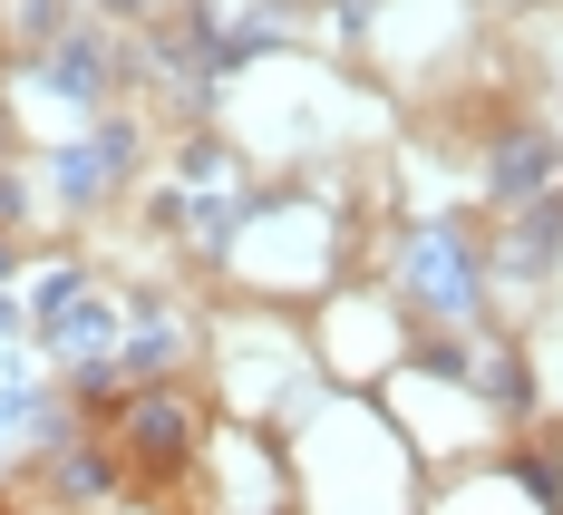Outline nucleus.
<instances>
[{"label":"nucleus","instance_id":"f03ea898","mask_svg":"<svg viewBox=\"0 0 563 515\" xmlns=\"http://www.w3.org/2000/svg\"><path fill=\"white\" fill-rule=\"evenodd\" d=\"M126 166H136V127H126V117H108L98 136H78V146L58 156V195H68V205H98Z\"/></svg>","mask_w":563,"mask_h":515},{"label":"nucleus","instance_id":"9b49d317","mask_svg":"<svg viewBox=\"0 0 563 515\" xmlns=\"http://www.w3.org/2000/svg\"><path fill=\"white\" fill-rule=\"evenodd\" d=\"M418 370H438V380H476V360H466L456 341H428V350H418Z\"/></svg>","mask_w":563,"mask_h":515},{"label":"nucleus","instance_id":"f8f14e48","mask_svg":"<svg viewBox=\"0 0 563 515\" xmlns=\"http://www.w3.org/2000/svg\"><path fill=\"white\" fill-rule=\"evenodd\" d=\"M175 360V331H136V341H126V370H166Z\"/></svg>","mask_w":563,"mask_h":515},{"label":"nucleus","instance_id":"ddd939ff","mask_svg":"<svg viewBox=\"0 0 563 515\" xmlns=\"http://www.w3.org/2000/svg\"><path fill=\"white\" fill-rule=\"evenodd\" d=\"M515 486H525L534 506H554V496H563V486H554V467H544V458H515Z\"/></svg>","mask_w":563,"mask_h":515},{"label":"nucleus","instance_id":"2eb2a0df","mask_svg":"<svg viewBox=\"0 0 563 515\" xmlns=\"http://www.w3.org/2000/svg\"><path fill=\"white\" fill-rule=\"evenodd\" d=\"M98 10H146V0H98Z\"/></svg>","mask_w":563,"mask_h":515},{"label":"nucleus","instance_id":"0eeeda50","mask_svg":"<svg viewBox=\"0 0 563 515\" xmlns=\"http://www.w3.org/2000/svg\"><path fill=\"white\" fill-rule=\"evenodd\" d=\"M563 263V195H525V233H515V273H554Z\"/></svg>","mask_w":563,"mask_h":515},{"label":"nucleus","instance_id":"4468645a","mask_svg":"<svg viewBox=\"0 0 563 515\" xmlns=\"http://www.w3.org/2000/svg\"><path fill=\"white\" fill-rule=\"evenodd\" d=\"M20 215H30V195H20V185H0V224H20Z\"/></svg>","mask_w":563,"mask_h":515},{"label":"nucleus","instance_id":"f257e3e1","mask_svg":"<svg viewBox=\"0 0 563 515\" xmlns=\"http://www.w3.org/2000/svg\"><path fill=\"white\" fill-rule=\"evenodd\" d=\"M108 331H117V321H108V302L88 292L78 263L40 283V341H58V350H78V360H88V350H108Z\"/></svg>","mask_w":563,"mask_h":515},{"label":"nucleus","instance_id":"6e6552de","mask_svg":"<svg viewBox=\"0 0 563 515\" xmlns=\"http://www.w3.org/2000/svg\"><path fill=\"white\" fill-rule=\"evenodd\" d=\"M108 486H117V476H108V458H68V467H58V496H68V506H98Z\"/></svg>","mask_w":563,"mask_h":515},{"label":"nucleus","instance_id":"423d86ee","mask_svg":"<svg viewBox=\"0 0 563 515\" xmlns=\"http://www.w3.org/2000/svg\"><path fill=\"white\" fill-rule=\"evenodd\" d=\"M126 428H136L146 467H175V458H185V438H195V418H185V399H175V390H146V399L126 408Z\"/></svg>","mask_w":563,"mask_h":515},{"label":"nucleus","instance_id":"7ed1b4c3","mask_svg":"<svg viewBox=\"0 0 563 515\" xmlns=\"http://www.w3.org/2000/svg\"><path fill=\"white\" fill-rule=\"evenodd\" d=\"M554 166H563V146L544 127H506V136L486 146V195H496V205H525V195H544Z\"/></svg>","mask_w":563,"mask_h":515},{"label":"nucleus","instance_id":"39448f33","mask_svg":"<svg viewBox=\"0 0 563 515\" xmlns=\"http://www.w3.org/2000/svg\"><path fill=\"white\" fill-rule=\"evenodd\" d=\"M408 273H418V292H428V302H448V311H466V302H476V263H466V243H456V233H428V243L408 253Z\"/></svg>","mask_w":563,"mask_h":515},{"label":"nucleus","instance_id":"9d476101","mask_svg":"<svg viewBox=\"0 0 563 515\" xmlns=\"http://www.w3.org/2000/svg\"><path fill=\"white\" fill-rule=\"evenodd\" d=\"M20 40L49 50V40H58V0H20Z\"/></svg>","mask_w":563,"mask_h":515},{"label":"nucleus","instance_id":"dca6fc26","mask_svg":"<svg viewBox=\"0 0 563 515\" xmlns=\"http://www.w3.org/2000/svg\"><path fill=\"white\" fill-rule=\"evenodd\" d=\"M0 283H10V243H0Z\"/></svg>","mask_w":563,"mask_h":515},{"label":"nucleus","instance_id":"20e7f679","mask_svg":"<svg viewBox=\"0 0 563 515\" xmlns=\"http://www.w3.org/2000/svg\"><path fill=\"white\" fill-rule=\"evenodd\" d=\"M49 78H58V98L98 108V98H108V78H117V58H108L98 30H58V40H49Z\"/></svg>","mask_w":563,"mask_h":515},{"label":"nucleus","instance_id":"1a4fd4ad","mask_svg":"<svg viewBox=\"0 0 563 515\" xmlns=\"http://www.w3.org/2000/svg\"><path fill=\"white\" fill-rule=\"evenodd\" d=\"M476 390H496L506 408H525V399H534V390H525V370H515L506 350H496V360H476Z\"/></svg>","mask_w":563,"mask_h":515}]
</instances>
